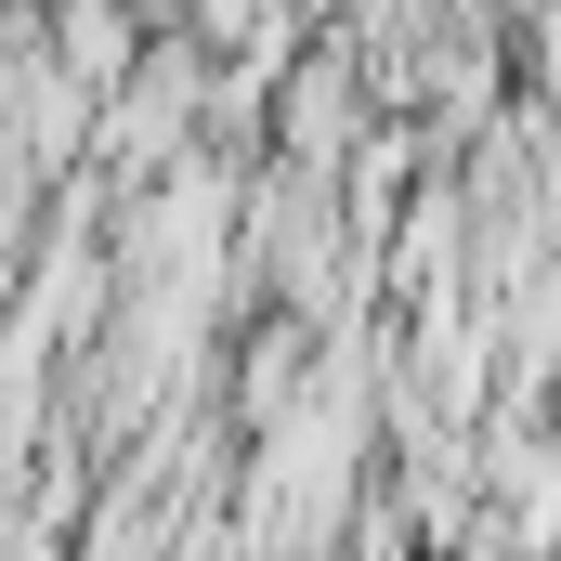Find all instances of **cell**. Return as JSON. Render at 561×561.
Segmentation results:
<instances>
[{
	"mask_svg": "<svg viewBox=\"0 0 561 561\" xmlns=\"http://www.w3.org/2000/svg\"><path fill=\"white\" fill-rule=\"evenodd\" d=\"M300 353H313V327H300V300H287V313H262V340L236 353V419H262V431H275L287 405H300V379H313Z\"/></svg>",
	"mask_w": 561,
	"mask_h": 561,
	"instance_id": "6da1fadb",
	"label": "cell"
}]
</instances>
